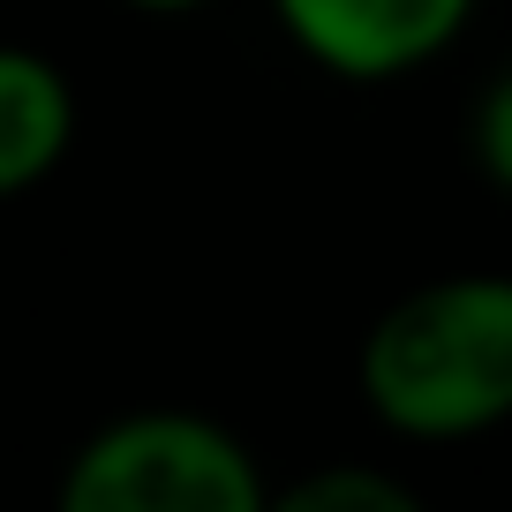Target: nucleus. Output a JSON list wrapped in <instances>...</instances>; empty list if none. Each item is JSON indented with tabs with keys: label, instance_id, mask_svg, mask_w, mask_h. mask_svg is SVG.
<instances>
[{
	"label": "nucleus",
	"instance_id": "1",
	"mask_svg": "<svg viewBox=\"0 0 512 512\" xmlns=\"http://www.w3.org/2000/svg\"><path fill=\"white\" fill-rule=\"evenodd\" d=\"M369 422L407 445H467L512 422V272H445L384 302L354 347Z\"/></svg>",
	"mask_w": 512,
	"mask_h": 512
},
{
	"label": "nucleus",
	"instance_id": "2",
	"mask_svg": "<svg viewBox=\"0 0 512 512\" xmlns=\"http://www.w3.org/2000/svg\"><path fill=\"white\" fill-rule=\"evenodd\" d=\"M61 512H264L272 482L226 422L136 407L91 430L61 467Z\"/></svg>",
	"mask_w": 512,
	"mask_h": 512
},
{
	"label": "nucleus",
	"instance_id": "3",
	"mask_svg": "<svg viewBox=\"0 0 512 512\" xmlns=\"http://www.w3.org/2000/svg\"><path fill=\"white\" fill-rule=\"evenodd\" d=\"M482 0H272V23L339 83H400L445 61Z\"/></svg>",
	"mask_w": 512,
	"mask_h": 512
},
{
	"label": "nucleus",
	"instance_id": "4",
	"mask_svg": "<svg viewBox=\"0 0 512 512\" xmlns=\"http://www.w3.org/2000/svg\"><path fill=\"white\" fill-rule=\"evenodd\" d=\"M76 151V83L38 46H0V204L31 196Z\"/></svg>",
	"mask_w": 512,
	"mask_h": 512
},
{
	"label": "nucleus",
	"instance_id": "5",
	"mask_svg": "<svg viewBox=\"0 0 512 512\" xmlns=\"http://www.w3.org/2000/svg\"><path fill=\"white\" fill-rule=\"evenodd\" d=\"M279 512H415V490L400 475H384V467H317V475L287 482L272 490Z\"/></svg>",
	"mask_w": 512,
	"mask_h": 512
},
{
	"label": "nucleus",
	"instance_id": "6",
	"mask_svg": "<svg viewBox=\"0 0 512 512\" xmlns=\"http://www.w3.org/2000/svg\"><path fill=\"white\" fill-rule=\"evenodd\" d=\"M467 151H475V174L497 196H512V68L490 76V91L475 98V121H467Z\"/></svg>",
	"mask_w": 512,
	"mask_h": 512
},
{
	"label": "nucleus",
	"instance_id": "7",
	"mask_svg": "<svg viewBox=\"0 0 512 512\" xmlns=\"http://www.w3.org/2000/svg\"><path fill=\"white\" fill-rule=\"evenodd\" d=\"M121 8H136V16H196L211 0H121Z\"/></svg>",
	"mask_w": 512,
	"mask_h": 512
}]
</instances>
